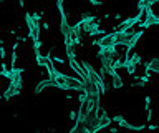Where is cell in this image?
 <instances>
[{"mask_svg": "<svg viewBox=\"0 0 159 133\" xmlns=\"http://www.w3.org/2000/svg\"><path fill=\"white\" fill-rule=\"evenodd\" d=\"M55 87L60 88V90H68V92H80V90H83L81 78L70 77V75H66V73H61V72H60L57 75V78H55Z\"/></svg>", "mask_w": 159, "mask_h": 133, "instance_id": "1", "label": "cell"}, {"mask_svg": "<svg viewBox=\"0 0 159 133\" xmlns=\"http://www.w3.org/2000/svg\"><path fill=\"white\" fill-rule=\"evenodd\" d=\"M111 121H113V118L108 115V112L104 110L103 107H99V110H98V123H96V131L103 130V128H108Z\"/></svg>", "mask_w": 159, "mask_h": 133, "instance_id": "2", "label": "cell"}, {"mask_svg": "<svg viewBox=\"0 0 159 133\" xmlns=\"http://www.w3.org/2000/svg\"><path fill=\"white\" fill-rule=\"evenodd\" d=\"M109 78H111V85H113V88H121V87L124 85V82H123L121 75L118 73V70L113 72L111 75H109Z\"/></svg>", "mask_w": 159, "mask_h": 133, "instance_id": "3", "label": "cell"}]
</instances>
